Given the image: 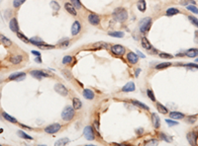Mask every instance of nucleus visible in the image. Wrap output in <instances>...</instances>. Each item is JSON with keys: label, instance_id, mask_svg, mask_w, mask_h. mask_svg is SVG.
I'll return each mask as SVG.
<instances>
[{"label": "nucleus", "instance_id": "f257e3e1", "mask_svg": "<svg viewBox=\"0 0 198 146\" xmlns=\"http://www.w3.org/2000/svg\"><path fill=\"white\" fill-rule=\"evenodd\" d=\"M113 17H114L116 21L123 23L128 19V12L125 8H122V7L116 8L114 11H113Z\"/></svg>", "mask_w": 198, "mask_h": 146}, {"label": "nucleus", "instance_id": "f03ea898", "mask_svg": "<svg viewBox=\"0 0 198 146\" xmlns=\"http://www.w3.org/2000/svg\"><path fill=\"white\" fill-rule=\"evenodd\" d=\"M153 24V20L151 17H146V18L142 19L139 23V29H140L141 33H148Z\"/></svg>", "mask_w": 198, "mask_h": 146}, {"label": "nucleus", "instance_id": "7ed1b4c3", "mask_svg": "<svg viewBox=\"0 0 198 146\" xmlns=\"http://www.w3.org/2000/svg\"><path fill=\"white\" fill-rule=\"evenodd\" d=\"M74 114H75V110L73 109V107L66 106L62 113V118L64 120H66V122H69V120H71L73 117H74Z\"/></svg>", "mask_w": 198, "mask_h": 146}, {"label": "nucleus", "instance_id": "20e7f679", "mask_svg": "<svg viewBox=\"0 0 198 146\" xmlns=\"http://www.w3.org/2000/svg\"><path fill=\"white\" fill-rule=\"evenodd\" d=\"M54 91H56L58 94L62 95L64 97H66L68 95V90L64 84H60V83H56L54 85Z\"/></svg>", "mask_w": 198, "mask_h": 146}, {"label": "nucleus", "instance_id": "39448f33", "mask_svg": "<svg viewBox=\"0 0 198 146\" xmlns=\"http://www.w3.org/2000/svg\"><path fill=\"white\" fill-rule=\"evenodd\" d=\"M111 52L115 55L121 56L125 54V48L121 44H114V46H111Z\"/></svg>", "mask_w": 198, "mask_h": 146}, {"label": "nucleus", "instance_id": "423d86ee", "mask_svg": "<svg viewBox=\"0 0 198 146\" xmlns=\"http://www.w3.org/2000/svg\"><path fill=\"white\" fill-rule=\"evenodd\" d=\"M83 135L87 140H94L95 138V135H94V131L92 129L91 126H87L84 128V130H83Z\"/></svg>", "mask_w": 198, "mask_h": 146}, {"label": "nucleus", "instance_id": "0eeeda50", "mask_svg": "<svg viewBox=\"0 0 198 146\" xmlns=\"http://www.w3.org/2000/svg\"><path fill=\"white\" fill-rule=\"evenodd\" d=\"M60 128H62V126L60 124H52L45 128V132L49 133V134H54V133L58 132Z\"/></svg>", "mask_w": 198, "mask_h": 146}, {"label": "nucleus", "instance_id": "6e6552de", "mask_svg": "<svg viewBox=\"0 0 198 146\" xmlns=\"http://www.w3.org/2000/svg\"><path fill=\"white\" fill-rule=\"evenodd\" d=\"M87 20L92 26H98L100 24V17L95 13H90L87 17Z\"/></svg>", "mask_w": 198, "mask_h": 146}, {"label": "nucleus", "instance_id": "1a4fd4ad", "mask_svg": "<svg viewBox=\"0 0 198 146\" xmlns=\"http://www.w3.org/2000/svg\"><path fill=\"white\" fill-rule=\"evenodd\" d=\"M25 78H26V73L15 72V73H12L8 77V80H10V81H20V80H24Z\"/></svg>", "mask_w": 198, "mask_h": 146}, {"label": "nucleus", "instance_id": "9d476101", "mask_svg": "<svg viewBox=\"0 0 198 146\" xmlns=\"http://www.w3.org/2000/svg\"><path fill=\"white\" fill-rule=\"evenodd\" d=\"M30 74L34 78H37V79H39V80L43 79L44 77H50V74L45 72V71H43V70H32L30 72Z\"/></svg>", "mask_w": 198, "mask_h": 146}, {"label": "nucleus", "instance_id": "9b49d317", "mask_svg": "<svg viewBox=\"0 0 198 146\" xmlns=\"http://www.w3.org/2000/svg\"><path fill=\"white\" fill-rule=\"evenodd\" d=\"M197 136H198V134L194 131H190V132L187 133L186 138H187V140H188L189 144L196 145L197 144Z\"/></svg>", "mask_w": 198, "mask_h": 146}, {"label": "nucleus", "instance_id": "f8f14e48", "mask_svg": "<svg viewBox=\"0 0 198 146\" xmlns=\"http://www.w3.org/2000/svg\"><path fill=\"white\" fill-rule=\"evenodd\" d=\"M81 31V24L79 21H74L71 26V35L72 36H77Z\"/></svg>", "mask_w": 198, "mask_h": 146}, {"label": "nucleus", "instance_id": "ddd939ff", "mask_svg": "<svg viewBox=\"0 0 198 146\" xmlns=\"http://www.w3.org/2000/svg\"><path fill=\"white\" fill-rule=\"evenodd\" d=\"M9 28L10 30H11L13 33H18L19 32V24H18V20H17V18H12L11 20H10L9 22Z\"/></svg>", "mask_w": 198, "mask_h": 146}, {"label": "nucleus", "instance_id": "4468645a", "mask_svg": "<svg viewBox=\"0 0 198 146\" xmlns=\"http://www.w3.org/2000/svg\"><path fill=\"white\" fill-rule=\"evenodd\" d=\"M64 9L67 11V13L72 15V16H76L77 15V11H76V9H75V7L71 3H69V2H66V3L64 4Z\"/></svg>", "mask_w": 198, "mask_h": 146}, {"label": "nucleus", "instance_id": "2eb2a0df", "mask_svg": "<svg viewBox=\"0 0 198 146\" xmlns=\"http://www.w3.org/2000/svg\"><path fill=\"white\" fill-rule=\"evenodd\" d=\"M127 60L129 61L130 63H132V64H136V63L138 62V55L133 52H128L127 54Z\"/></svg>", "mask_w": 198, "mask_h": 146}, {"label": "nucleus", "instance_id": "dca6fc26", "mask_svg": "<svg viewBox=\"0 0 198 146\" xmlns=\"http://www.w3.org/2000/svg\"><path fill=\"white\" fill-rule=\"evenodd\" d=\"M22 61H23V56L21 55V54H15V55H12L11 57H10V62L14 65L20 64Z\"/></svg>", "mask_w": 198, "mask_h": 146}, {"label": "nucleus", "instance_id": "f3484780", "mask_svg": "<svg viewBox=\"0 0 198 146\" xmlns=\"http://www.w3.org/2000/svg\"><path fill=\"white\" fill-rule=\"evenodd\" d=\"M0 43L3 44L4 46H6V48H9V46H12V41H11V40L8 39L6 36L1 35V34H0Z\"/></svg>", "mask_w": 198, "mask_h": 146}, {"label": "nucleus", "instance_id": "a211bd4d", "mask_svg": "<svg viewBox=\"0 0 198 146\" xmlns=\"http://www.w3.org/2000/svg\"><path fill=\"white\" fill-rule=\"evenodd\" d=\"M151 122H153V126L155 128H159L161 126V120H159V118L157 114H151Z\"/></svg>", "mask_w": 198, "mask_h": 146}, {"label": "nucleus", "instance_id": "6ab92c4d", "mask_svg": "<svg viewBox=\"0 0 198 146\" xmlns=\"http://www.w3.org/2000/svg\"><path fill=\"white\" fill-rule=\"evenodd\" d=\"M82 95L84 98L87 99V100H93L94 96H95V95H94V92L90 90V89H84L82 91Z\"/></svg>", "mask_w": 198, "mask_h": 146}, {"label": "nucleus", "instance_id": "aec40b11", "mask_svg": "<svg viewBox=\"0 0 198 146\" xmlns=\"http://www.w3.org/2000/svg\"><path fill=\"white\" fill-rule=\"evenodd\" d=\"M122 91H123V92H133V91H135V83L132 81L128 82L125 86H123Z\"/></svg>", "mask_w": 198, "mask_h": 146}, {"label": "nucleus", "instance_id": "412c9836", "mask_svg": "<svg viewBox=\"0 0 198 146\" xmlns=\"http://www.w3.org/2000/svg\"><path fill=\"white\" fill-rule=\"evenodd\" d=\"M169 118L172 120H182L184 118V115L179 112H171V113H169Z\"/></svg>", "mask_w": 198, "mask_h": 146}, {"label": "nucleus", "instance_id": "4be33fe9", "mask_svg": "<svg viewBox=\"0 0 198 146\" xmlns=\"http://www.w3.org/2000/svg\"><path fill=\"white\" fill-rule=\"evenodd\" d=\"M137 8H138L139 11H141V12L146 11V9H147L146 0H139L138 3H137Z\"/></svg>", "mask_w": 198, "mask_h": 146}, {"label": "nucleus", "instance_id": "5701e85b", "mask_svg": "<svg viewBox=\"0 0 198 146\" xmlns=\"http://www.w3.org/2000/svg\"><path fill=\"white\" fill-rule=\"evenodd\" d=\"M142 46L147 50H151V48H153V46H151V43L149 42V40L147 39V38H145V37L142 38Z\"/></svg>", "mask_w": 198, "mask_h": 146}, {"label": "nucleus", "instance_id": "b1692460", "mask_svg": "<svg viewBox=\"0 0 198 146\" xmlns=\"http://www.w3.org/2000/svg\"><path fill=\"white\" fill-rule=\"evenodd\" d=\"M72 107H73V109L76 111V110L81 109V107H82V103H81V101L79 100L78 98H73L72 99Z\"/></svg>", "mask_w": 198, "mask_h": 146}, {"label": "nucleus", "instance_id": "393cba45", "mask_svg": "<svg viewBox=\"0 0 198 146\" xmlns=\"http://www.w3.org/2000/svg\"><path fill=\"white\" fill-rule=\"evenodd\" d=\"M2 117L4 118V120H6L7 122H12V124H17V120L14 117H12V116H10V115H8L7 113H5V112H3L2 113Z\"/></svg>", "mask_w": 198, "mask_h": 146}, {"label": "nucleus", "instance_id": "a878e982", "mask_svg": "<svg viewBox=\"0 0 198 146\" xmlns=\"http://www.w3.org/2000/svg\"><path fill=\"white\" fill-rule=\"evenodd\" d=\"M185 54H186L188 57L194 58V57H196V56L198 55V50H197V48H190V50H187Z\"/></svg>", "mask_w": 198, "mask_h": 146}, {"label": "nucleus", "instance_id": "bb28decb", "mask_svg": "<svg viewBox=\"0 0 198 146\" xmlns=\"http://www.w3.org/2000/svg\"><path fill=\"white\" fill-rule=\"evenodd\" d=\"M132 103L134 104L136 107H139L140 109H142V110H145V111H149V108L148 107L147 105H145V104H143V103H141V102H139V101H136V100H133L132 101Z\"/></svg>", "mask_w": 198, "mask_h": 146}, {"label": "nucleus", "instance_id": "cd10ccee", "mask_svg": "<svg viewBox=\"0 0 198 146\" xmlns=\"http://www.w3.org/2000/svg\"><path fill=\"white\" fill-rule=\"evenodd\" d=\"M18 136L20 137V138H23V139H27V140H33V137L32 136H30L29 134H27L26 132H24L23 130H19L18 132Z\"/></svg>", "mask_w": 198, "mask_h": 146}, {"label": "nucleus", "instance_id": "c85d7f7f", "mask_svg": "<svg viewBox=\"0 0 198 146\" xmlns=\"http://www.w3.org/2000/svg\"><path fill=\"white\" fill-rule=\"evenodd\" d=\"M180 11L178 9H176V8H168L167 10H166V15L167 16H174V15H177L179 14Z\"/></svg>", "mask_w": 198, "mask_h": 146}, {"label": "nucleus", "instance_id": "c756f323", "mask_svg": "<svg viewBox=\"0 0 198 146\" xmlns=\"http://www.w3.org/2000/svg\"><path fill=\"white\" fill-rule=\"evenodd\" d=\"M157 110L161 114H163V115H165V114H167V109L165 107V106H163L161 103H157Z\"/></svg>", "mask_w": 198, "mask_h": 146}, {"label": "nucleus", "instance_id": "7c9ffc66", "mask_svg": "<svg viewBox=\"0 0 198 146\" xmlns=\"http://www.w3.org/2000/svg\"><path fill=\"white\" fill-rule=\"evenodd\" d=\"M108 35L111 36V37H114V38H123L124 37V33H123V32H117V31L109 32Z\"/></svg>", "mask_w": 198, "mask_h": 146}, {"label": "nucleus", "instance_id": "2f4dec72", "mask_svg": "<svg viewBox=\"0 0 198 146\" xmlns=\"http://www.w3.org/2000/svg\"><path fill=\"white\" fill-rule=\"evenodd\" d=\"M16 35H17V37H18L22 42H24V43H26V44L30 43V39H28V38H27L26 36L24 35V34H22V33H20V32H18V33H16Z\"/></svg>", "mask_w": 198, "mask_h": 146}, {"label": "nucleus", "instance_id": "473e14b6", "mask_svg": "<svg viewBox=\"0 0 198 146\" xmlns=\"http://www.w3.org/2000/svg\"><path fill=\"white\" fill-rule=\"evenodd\" d=\"M94 48H108V44L104 43V42H99V43H95L93 44Z\"/></svg>", "mask_w": 198, "mask_h": 146}, {"label": "nucleus", "instance_id": "72a5a7b5", "mask_svg": "<svg viewBox=\"0 0 198 146\" xmlns=\"http://www.w3.org/2000/svg\"><path fill=\"white\" fill-rule=\"evenodd\" d=\"M170 65H171V63L170 62H161L159 63V64L155 65V69H165V68H167V67H169Z\"/></svg>", "mask_w": 198, "mask_h": 146}, {"label": "nucleus", "instance_id": "f704fd0d", "mask_svg": "<svg viewBox=\"0 0 198 146\" xmlns=\"http://www.w3.org/2000/svg\"><path fill=\"white\" fill-rule=\"evenodd\" d=\"M50 7H52V9L54 10V11H58V10L60 9V4H58L56 1H50Z\"/></svg>", "mask_w": 198, "mask_h": 146}, {"label": "nucleus", "instance_id": "c9c22d12", "mask_svg": "<svg viewBox=\"0 0 198 146\" xmlns=\"http://www.w3.org/2000/svg\"><path fill=\"white\" fill-rule=\"evenodd\" d=\"M70 3L72 4L73 6L75 7V9H81L82 5H81V2L80 0H70Z\"/></svg>", "mask_w": 198, "mask_h": 146}, {"label": "nucleus", "instance_id": "e433bc0d", "mask_svg": "<svg viewBox=\"0 0 198 146\" xmlns=\"http://www.w3.org/2000/svg\"><path fill=\"white\" fill-rule=\"evenodd\" d=\"M62 75H64V77H66V80H70L71 78H72V75H71L70 71L67 70V69H62Z\"/></svg>", "mask_w": 198, "mask_h": 146}, {"label": "nucleus", "instance_id": "4c0bfd02", "mask_svg": "<svg viewBox=\"0 0 198 146\" xmlns=\"http://www.w3.org/2000/svg\"><path fill=\"white\" fill-rule=\"evenodd\" d=\"M68 142H69V139L68 138H60V139H58V140L56 141L54 144H56V146H58V145H66Z\"/></svg>", "mask_w": 198, "mask_h": 146}, {"label": "nucleus", "instance_id": "58836bf2", "mask_svg": "<svg viewBox=\"0 0 198 146\" xmlns=\"http://www.w3.org/2000/svg\"><path fill=\"white\" fill-rule=\"evenodd\" d=\"M38 48H41V50H52V48H54V46H52V44H47L46 43H44V44H42L41 46H38Z\"/></svg>", "mask_w": 198, "mask_h": 146}, {"label": "nucleus", "instance_id": "ea45409f", "mask_svg": "<svg viewBox=\"0 0 198 146\" xmlns=\"http://www.w3.org/2000/svg\"><path fill=\"white\" fill-rule=\"evenodd\" d=\"M25 1H26V0H13V7L18 9V8H20L21 6H22V4L24 3Z\"/></svg>", "mask_w": 198, "mask_h": 146}, {"label": "nucleus", "instance_id": "a19ab883", "mask_svg": "<svg viewBox=\"0 0 198 146\" xmlns=\"http://www.w3.org/2000/svg\"><path fill=\"white\" fill-rule=\"evenodd\" d=\"M188 20L190 21V22L192 23V24L194 25L195 27H197V28H198V19L196 18V17H194V16H188Z\"/></svg>", "mask_w": 198, "mask_h": 146}, {"label": "nucleus", "instance_id": "79ce46f5", "mask_svg": "<svg viewBox=\"0 0 198 146\" xmlns=\"http://www.w3.org/2000/svg\"><path fill=\"white\" fill-rule=\"evenodd\" d=\"M147 94H148V97L149 99H151L153 102H155V94H153V92L151 90V89H148L147 90Z\"/></svg>", "mask_w": 198, "mask_h": 146}, {"label": "nucleus", "instance_id": "37998d69", "mask_svg": "<svg viewBox=\"0 0 198 146\" xmlns=\"http://www.w3.org/2000/svg\"><path fill=\"white\" fill-rule=\"evenodd\" d=\"M186 9L189 10V11H191L192 13H194V14H198V9L195 7L194 5H187Z\"/></svg>", "mask_w": 198, "mask_h": 146}, {"label": "nucleus", "instance_id": "c03bdc74", "mask_svg": "<svg viewBox=\"0 0 198 146\" xmlns=\"http://www.w3.org/2000/svg\"><path fill=\"white\" fill-rule=\"evenodd\" d=\"M71 61H72V57H71L70 55H66L62 58V63H64V64H68Z\"/></svg>", "mask_w": 198, "mask_h": 146}, {"label": "nucleus", "instance_id": "a18cd8bd", "mask_svg": "<svg viewBox=\"0 0 198 146\" xmlns=\"http://www.w3.org/2000/svg\"><path fill=\"white\" fill-rule=\"evenodd\" d=\"M159 56H161V58H166V59L172 58L171 54H166V52H161V54H159Z\"/></svg>", "mask_w": 198, "mask_h": 146}, {"label": "nucleus", "instance_id": "49530a36", "mask_svg": "<svg viewBox=\"0 0 198 146\" xmlns=\"http://www.w3.org/2000/svg\"><path fill=\"white\" fill-rule=\"evenodd\" d=\"M60 46H62V48H66V46H67L69 44V41L67 39H66V40H62V42H60Z\"/></svg>", "mask_w": 198, "mask_h": 146}, {"label": "nucleus", "instance_id": "de8ad7c7", "mask_svg": "<svg viewBox=\"0 0 198 146\" xmlns=\"http://www.w3.org/2000/svg\"><path fill=\"white\" fill-rule=\"evenodd\" d=\"M196 117H189L187 118V122H189V124H194L195 122H196Z\"/></svg>", "mask_w": 198, "mask_h": 146}, {"label": "nucleus", "instance_id": "09e8293b", "mask_svg": "<svg viewBox=\"0 0 198 146\" xmlns=\"http://www.w3.org/2000/svg\"><path fill=\"white\" fill-rule=\"evenodd\" d=\"M165 122H166V124H169L170 126H177V122H173V120H165Z\"/></svg>", "mask_w": 198, "mask_h": 146}, {"label": "nucleus", "instance_id": "8fccbe9b", "mask_svg": "<svg viewBox=\"0 0 198 146\" xmlns=\"http://www.w3.org/2000/svg\"><path fill=\"white\" fill-rule=\"evenodd\" d=\"M161 138H163V139H165V140L166 141V142H170V141H171V139L168 138V137L166 136V135L165 134V133H163V132L161 133Z\"/></svg>", "mask_w": 198, "mask_h": 146}, {"label": "nucleus", "instance_id": "3c124183", "mask_svg": "<svg viewBox=\"0 0 198 146\" xmlns=\"http://www.w3.org/2000/svg\"><path fill=\"white\" fill-rule=\"evenodd\" d=\"M147 145H157V141L155 140V139H151V140H149V142H146Z\"/></svg>", "mask_w": 198, "mask_h": 146}, {"label": "nucleus", "instance_id": "603ef678", "mask_svg": "<svg viewBox=\"0 0 198 146\" xmlns=\"http://www.w3.org/2000/svg\"><path fill=\"white\" fill-rule=\"evenodd\" d=\"M187 67H193V68H197L198 69V64H196V63H188V64H186Z\"/></svg>", "mask_w": 198, "mask_h": 146}, {"label": "nucleus", "instance_id": "864d4df0", "mask_svg": "<svg viewBox=\"0 0 198 146\" xmlns=\"http://www.w3.org/2000/svg\"><path fill=\"white\" fill-rule=\"evenodd\" d=\"M143 132H144V129H143V128H140V129H137V134H138V135H142Z\"/></svg>", "mask_w": 198, "mask_h": 146}, {"label": "nucleus", "instance_id": "5fc2aeb1", "mask_svg": "<svg viewBox=\"0 0 198 146\" xmlns=\"http://www.w3.org/2000/svg\"><path fill=\"white\" fill-rule=\"evenodd\" d=\"M32 54H35V56H41V54H40V52H36V50H32Z\"/></svg>", "mask_w": 198, "mask_h": 146}, {"label": "nucleus", "instance_id": "6e6d98bb", "mask_svg": "<svg viewBox=\"0 0 198 146\" xmlns=\"http://www.w3.org/2000/svg\"><path fill=\"white\" fill-rule=\"evenodd\" d=\"M35 61H36V62H39V63H41V62H42L41 56H36V58H35Z\"/></svg>", "mask_w": 198, "mask_h": 146}, {"label": "nucleus", "instance_id": "4d7b16f0", "mask_svg": "<svg viewBox=\"0 0 198 146\" xmlns=\"http://www.w3.org/2000/svg\"><path fill=\"white\" fill-rule=\"evenodd\" d=\"M140 73H141V69H140V68L136 69V74H135V75H136V77H138V75H139Z\"/></svg>", "mask_w": 198, "mask_h": 146}, {"label": "nucleus", "instance_id": "13d9d810", "mask_svg": "<svg viewBox=\"0 0 198 146\" xmlns=\"http://www.w3.org/2000/svg\"><path fill=\"white\" fill-rule=\"evenodd\" d=\"M137 54H138L139 55H140V56H141V57H142V58H144V57H145V55H144V54H142V52H139V50H138V52H137Z\"/></svg>", "mask_w": 198, "mask_h": 146}, {"label": "nucleus", "instance_id": "bf43d9fd", "mask_svg": "<svg viewBox=\"0 0 198 146\" xmlns=\"http://www.w3.org/2000/svg\"><path fill=\"white\" fill-rule=\"evenodd\" d=\"M94 126H95L96 130H97V131H99V126H98V124H97V122H94Z\"/></svg>", "mask_w": 198, "mask_h": 146}, {"label": "nucleus", "instance_id": "052dcab7", "mask_svg": "<svg viewBox=\"0 0 198 146\" xmlns=\"http://www.w3.org/2000/svg\"><path fill=\"white\" fill-rule=\"evenodd\" d=\"M194 132H196L197 134H198V126H196V128H194Z\"/></svg>", "mask_w": 198, "mask_h": 146}, {"label": "nucleus", "instance_id": "680f3d73", "mask_svg": "<svg viewBox=\"0 0 198 146\" xmlns=\"http://www.w3.org/2000/svg\"><path fill=\"white\" fill-rule=\"evenodd\" d=\"M196 62H198V58H197V59H196Z\"/></svg>", "mask_w": 198, "mask_h": 146}, {"label": "nucleus", "instance_id": "e2e57ef3", "mask_svg": "<svg viewBox=\"0 0 198 146\" xmlns=\"http://www.w3.org/2000/svg\"><path fill=\"white\" fill-rule=\"evenodd\" d=\"M0 82H1V80H0Z\"/></svg>", "mask_w": 198, "mask_h": 146}]
</instances>
